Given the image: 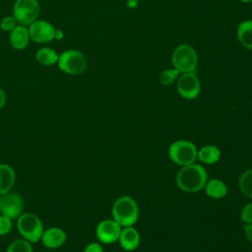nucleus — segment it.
Segmentation results:
<instances>
[{
    "label": "nucleus",
    "mask_w": 252,
    "mask_h": 252,
    "mask_svg": "<svg viewBox=\"0 0 252 252\" xmlns=\"http://www.w3.org/2000/svg\"><path fill=\"white\" fill-rule=\"evenodd\" d=\"M208 181L206 169L198 163L182 166L176 175V184L184 192L196 193L202 190Z\"/></svg>",
    "instance_id": "1"
},
{
    "label": "nucleus",
    "mask_w": 252,
    "mask_h": 252,
    "mask_svg": "<svg viewBox=\"0 0 252 252\" xmlns=\"http://www.w3.org/2000/svg\"><path fill=\"white\" fill-rule=\"evenodd\" d=\"M113 220L121 226H132L139 218V207L137 202L130 196L117 198L111 209Z\"/></svg>",
    "instance_id": "2"
},
{
    "label": "nucleus",
    "mask_w": 252,
    "mask_h": 252,
    "mask_svg": "<svg viewBox=\"0 0 252 252\" xmlns=\"http://www.w3.org/2000/svg\"><path fill=\"white\" fill-rule=\"evenodd\" d=\"M17 227L20 234L31 243L40 240L44 231L41 220L32 213H24L17 219Z\"/></svg>",
    "instance_id": "3"
},
{
    "label": "nucleus",
    "mask_w": 252,
    "mask_h": 252,
    "mask_svg": "<svg viewBox=\"0 0 252 252\" xmlns=\"http://www.w3.org/2000/svg\"><path fill=\"white\" fill-rule=\"evenodd\" d=\"M58 68L69 75H80L87 70L88 60L86 56L77 49H68L59 54Z\"/></svg>",
    "instance_id": "4"
},
{
    "label": "nucleus",
    "mask_w": 252,
    "mask_h": 252,
    "mask_svg": "<svg viewBox=\"0 0 252 252\" xmlns=\"http://www.w3.org/2000/svg\"><path fill=\"white\" fill-rule=\"evenodd\" d=\"M198 150L196 146L187 140H177L168 148V156L170 159L181 166L194 163L197 159Z\"/></svg>",
    "instance_id": "5"
},
{
    "label": "nucleus",
    "mask_w": 252,
    "mask_h": 252,
    "mask_svg": "<svg viewBox=\"0 0 252 252\" xmlns=\"http://www.w3.org/2000/svg\"><path fill=\"white\" fill-rule=\"evenodd\" d=\"M172 64L180 73L193 72L198 63L196 50L189 44L178 45L172 53Z\"/></svg>",
    "instance_id": "6"
},
{
    "label": "nucleus",
    "mask_w": 252,
    "mask_h": 252,
    "mask_svg": "<svg viewBox=\"0 0 252 252\" xmlns=\"http://www.w3.org/2000/svg\"><path fill=\"white\" fill-rule=\"evenodd\" d=\"M40 13L38 0H16L13 5V16L19 25L29 27L37 20Z\"/></svg>",
    "instance_id": "7"
},
{
    "label": "nucleus",
    "mask_w": 252,
    "mask_h": 252,
    "mask_svg": "<svg viewBox=\"0 0 252 252\" xmlns=\"http://www.w3.org/2000/svg\"><path fill=\"white\" fill-rule=\"evenodd\" d=\"M24 199L23 197L13 191H9L0 195V212L12 220L18 219L23 214Z\"/></svg>",
    "instance_id": "8"
},
{
    "label": "nucleus",
    "mask_w": 252,
    "mask_h": 252,
    "mask_svg": "<svg viewBox=\"0 0 252 252\" xmlns=\"http://www.w3.org/2000/svg\"><path fill=\"white\" fill-rule=\"evenodd\" d=\"M28 30L31 40L36 43H48L55 39L56 28L45 20H35Z\"/></svg>",
    "instance_id": "9"
},
{
    "label": "nucleus",
    "mask_w": 252,
    "mask_h": 252,
    "mask_svg": "<svg viewBox=\"0 0 252 252\" xmlns=\"http://www.w3.org/2000/svg\"><path fill=\"white\" fill-rule=\"evenodd\" d=\"M177 92L185 99L196 98L201 91V83L193 72L182 73L177 80Z\"/></svg>",
    "instance_id": "10"
},
{
    "label": "nucleus",
    "mask_w": 252,
    "mask_h": 252,
    "mask_svg": "<svg viewBox=\"0 0 252 252\" xmlns=\"http://www.w3.org/2000/svg\"><path fill=\"white\" fill-rule=\"evenodd\" d=\"M121 226L112 220H103L98 222L95 228L96 238L104 244H112L119 239Z\"/></svg>",
    "instance_id": "11"
},
{
    "label": "nucleus",
    "mask_w": 252,
    "mask_h": 252,
    "mask_svg": "<svg viewBox=\"0 0 252 252\" xmlns=\"http://www.w3.org/2000/svg\"><path fill=\"white\" fill-rule=\"evenodd\" d=\"M66 238V232L62 228L49 227L43 231L40 240L45 247L55 249L62 246L65 243Z\"/></svg>",
    "instance_id": "12"
},
{
    "label": "nucleus",
    "mask_w": 252,
    "mask_h": 252,
    "mask_svg": "<svg viewBox=\"0 0 252 252\" xmlns=\"http://www.w3.org/2000/svg\"><path fill=\"white\" fill-rule=\"evenodd\" d=\"M118 241L124 250L133 251L140 245V233L135 227H133V225L125 226L123 229H121Z\"/></svg>",
    "instance_id": "13"
},
{
    "label": "nucleus",
    "mask_w": 252,
    "mask_h": 252,
    "mask_svg": "<svg viewBox=\"0 0 252 252\" xmlns=\"http://www.w3.org/2000/svg\"><path fill=\"white\" fill-rule=\"evenodd\" d=\"M9 39H10V44L14 49L16 50L25 49L31 40L28 28L26 26L17 25V27L10 32Z\"/></svg>",
    "instance_id": "14"
},
{
    "label": "nucleus",
    "mask_w": 252,
    "mask_h": 252,
    "mask_svg": "<svg viewBox=\"0 0 252 252\" xmlns=\"http://www.w3.org/2000/svg\"><path fill=\"white\" fill-rule=\"evenodd\" d=\"M16 182V172L7 163H0V195H3L13 188Z\"/></svg>",
    "instance_id": "15"
},
{
    "label": "nucleus",
    "mask_w": 252,
    "mask_h": 252,
    "mask_svg": "<svg viewBox=\"0 0 252 252\" xmlns=\"http://www.w3.org/2000/svg\"><path fill=\"white\" fill-rule=\"evenodd\" d=\"M220 150L215 145H205L197 153V158L206 164H215L220 158Z\"/></svg>",
    "instance_id": "16"
},
{
    "label": "nucleus",
    "mask_w": 252,
    "mask_h": 252,
    "mask_svg": "<svg viewBox=\"0 0 252 252\" xmlns=\"http://www.w3.org/2000/svg\"><path fill=\"white\" fill-rule=\"evenodd\" d=\"M204 188L206 194L213 199H220L227 194L226 184L218 178H213L207 181Z\"/></svg>",
    "instance_id": "17"
},
{
    "label": "nucleus",
    "mask_w": 252,
    "mask_h": 252,
    "mask_svg": "<svg viewBox=\"0 0 252 252\" xmlns=\"http://www.w3.org/2000/svg\"><path fill=\"white\" fill-rule=\"evenodd\" d=\"M237 38L247 49H252V20L240 23L237 27Z\"/></svg>",
    "instance_id": "18"
},
{
    "label": "nucleus",
    "mask_w": 252,
    "mask_h": 252,
    "mask_svg": "<svg viewBox=\"0 0 252 252\" xmlns=\"http://www.w3.org/2000/svg\"><path fill=\"white\" fill-rule=\"evenodd\" d=\"M59 54L50 47H41L35 52V60L43 66H53L58 62Z\"/></svg>",
    "instance_id": "19"
},
{
    "label": "nucleus",
    "mask_w": 252,
    "mask_h": 252,
    "mask_svg": "<svg viewBox=\"0 0 252 252\" xmlns=\"http://www.w3.org/2000/svg\"><path fill=\"white\" fill-rule=\"evenodd\" d=\"M238 186L243 195L252 199V168L245 170L240 175Z\"/></svg>",
    "instance_id": "20"
},
{
    "label": "nucleus",
    "mask_w": 252,
    "mask_h": 252,
    "mask_svg": "<svg viewBox=\"0 0 252 252\" xmlns=\"http://www.w3.org/2000/svg\"><path fill=\"white\" fill-rule=\"evenodd\" d=\"M6 252H33L32 243L25 238L14 240L7 248Z\"/></svg>",
    "instance_id": "21"
},
{
    "label": "nucleus",
    "mask_w": 252,
    "mask_h": 252,
    "mask_svg": "<svg viewBox=\"0 0 252 252\" xmlns=\"http://www.w3.org/2000/svg\"><path fill=\"white\" fill-rule=\"evenodd\" d=\"M178 71L173 68V69H166L164 71H162L160 74H159V77H158V81L161 85L163 86H168L170 84H172L177 76H178Z\"/></svg>",
    "instance_id": "22"
},
{
    "label": "nucleus",
    "mask_w": 252,
    "mask_h": 252,
    "mask_svg": "<svg viewBox=\"0 0 252 252\" xmlns=\"http://www.w3.org/2000/svg\"><path fill=\"white\" fill-rule=\"evenodd\" d=\"M18 22L16 21V19L14 18V16H6L4 17L1 22H0V28L1 30H3L4 32H11L13 31L16 27H17Z\"/></svg>",
    "instance_id": "23"
},
{
    "label": "nucleus",
    "mask_w": 252,
    "mask_h": 252,
    "mask_svg": "<svg viewBox=\"0 0 252 252\" xmlns=\"http://www.w3.org/2000/svg\"><path fill=\"white\" fill-rule=\"evenodd\" d=\"M12 219L5 216V215H0V236L8 234L11 229H12Z\"/></svg>",
    "instance_id": "24"
},
{
    "label": "nucleus",
    "mask_w": 252,
    "mask_h": 252,
    "mask_svg": "<svg viewBox=\"0 0 252 252\" xmlns=\"http://www.w3.org/2000/svg\"><path fill=\"white\" fill-rule=\"evenodd\" d=\"M240 220L244 223H252V202L247 203L241 210Z\"/></svg>",
    "instance_id": "25"
},
{
    "label": "nucleus",
    "mask_w": 252,
    "mask_h": 252,
    "mask_svg": "<svg viewBox=\"0 0 252 252\" xmlns=\"http://www.w3.org/2000/svg\"><path fill=\"white\" fill-rule=\"evenodd\" d=\"M84 252H104L102 246L97 242H92L86 246Z\"/></svg>",
    "instance_id": "26"
},
{
    "label": "nucleus",
    "mask_w": 252,
    "mask_h": 252,
    "mask_svg": "<svg viewBox=\"0 0 252 252\" xmlns=\"http://www.w3.org/2000/svg\"><path fill=\"white\" fill-rule=\"evenodd\" d=\"M243 230L246 238L252 243V223H245L243 225Z\"/></svg>",
    "instance_id": "27"
},
{
    "label": "nucleus",
    "mask_w": 252,
    "mask_h": 252,
    "mask_svg": "<svg viewBox=\"0 0 252 252\" xmlns=\"http://www.w3.org/2000/svg\"><path fill=\"white\" fill-rule=\"evenodd\" d=\"M6 104V94L5 92L0 88V109Z\"/></svg>",
    "instance_id": "28"
},
{
    "label": "nucleus",
    "mask_w": 252,
    "mask_h": 252,
    "mask_svg": "<svg viewBox=\"0 0 252 252\" xmlns=\"http://www.w3.org/2000/svg\"><path fill=\"white\" fill-rule=\"evenodd\" d=\"M64 37V32L62 30L60 29H56V32H55V39L56 40H60Z\"/></svg>",
    "instance_id": "29"
},
{
    "label": "nucleus",
    "mask_w": 252,
    "mask_h": 252,
    "mask_svg": "<svg viewBox=\"0 0 252 252\" xmlns=\"http://www.w3.org/2000/svg\"><path fill=\"white\" fill-rule=\"evenodd\" d=\"M138 0H128L127 1V6L129 7V8H135L136 6H137V4H138Z\"/></svg>",
    "instance_id": "30"
},
{
    "label": "nucleus",
    "mask_w": 252,
    "mask_h": 252,
    "mask_svg": "<svg viewBox=\"0 0 252 252\" xmlns=\"http://www.w3.org/2000/svg\"><path fill=\"white\" fill-rule=\"evenodd\" d=\"M242 2H244V3H249V2H252V0H241Z\"/></svg>",
    "instance_id": "31"
}]
</instances>
